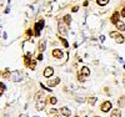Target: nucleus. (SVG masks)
<instances>
[{"instance_id": "a878e982", "label": "nucleus", "mask_w": 125, "mask_h": 117, "mask_svg": "<svg viewBox=\"0 0 125 117\" xmlns=\"http://www.w3.org/2000/svg\"><path fill=\"white\" fill-rule=\"evenodd\" d=\"M40 86H41V87H43L44 90H46V91H50V92H51V89H48L46 86H44V85H43V83H40Z\"/></svg>"}, {"instance_id": "ddd939ff", "label": "nucleus", "mask_w": 125, "mask_h": 117, "mask_svg": "<svg viewBox=\"0 0 125 117\" xmlns=\"http://www.w3.org/2000/svg\"><path fill=\"white\" fill-rule=\"evenodd\" d=\"M45 45H46V42H45V41H41V42H40V44H39V52H43V51L46 49Z\"/></svg>"}, {"instance_id": "9b49d317", "label": "nucleus", "mask_w": 125, "mask_h": 117, "mask_svg": "<svg viewBox=\"0 0 125 117\" xmlns=\"http://www.w3.org/2000/svg\"><path fill=\"white\" fill-rule=\"evenodd\" d=\"M115 26H116V29L119 31H124L125 30V23L124 21H118V23L115 24Z\"/></svg>"}, {"instance_id": "412c9836", "label": "nucleus", "mask_w": 125, "mask_h": 117, "mask_svg": "<svg viewBox=\"0 0 125 117\" xmlns=\"http://www.w3.org/2000/svg\"><path fill=\"white\" fill-rule=\"evenodd\" d=\"M124 102H125V96H121V99L118 100V103H119L120 107H123V106H124Z\"/></svg>"}, {"instance_id": "a211bd4d", "label": "nucleus", "mask_w": 125, "mask_h": 117, "mask_svg": "<svg viewBox=\"0 0 125 117\" xmlns=\"http://www.w3.org/2000/svg\"><path fill=\"white\" fill-rule=\"evenodd\" d=\"M96 3H98V5H100V6H105V5L109 3V0H96Z\"/></svg>"}, {"instance_id": "6e6552de", "label": "nucleus", "mask_w": 125, "mask_h": 117, "mask_svg": "<svg viewBox=\"0 0 125 117\" xmlns=\"http://www.w3.org/2000/svg\"><path fill=\"white\" fill-rule=\"evenodd\" d=\"M110 117H121V111H120V108L111 110V112H110Z\"/></svg>"}, {"instance_id": "dca6fc26", "label": "nucleus", "mask_w": 125, "mask_h": 117, "mask_svg": "<svg viewBox=\"0 0 125 117\" xmlns=\"http://www.w3.org/2000/svg\"><path fill=\"white\" fill-rule=\"evenodd\" d=\"M115 41L118 42V44H121V42H124V41H125V36L120 34V35H119V36H118V37L115 39Z\"/></svg>"}, {"instance_id": "423d86ee", "label": "nucleus", "mask_w": 125, "mask_h": 117, "mask_svg": "<svg viewBox=\"0 0 125 117\" xmlns=\"http://www.w3.org/2000/svg\"><path fill=\"white\" fill-rule=\"evenodd\" d=\"M60 115L65 116V117H70V110L66 107V106H62V107L60 108Z\"/></svg>"}, {"instance_id": "72a5a7b5", "label": "nucleus", "mask_w": 125, "mask_h": 117, "mask_svg": "<svg viewBox=\"0 0 125 117\" xmlns=\"http://www.w3.org/2000/svg\"><path fill=\"white\" fill-rule=\"evenodd\" d=\"M76 117H79V116H76Z\"/></svg>"}, {"instance_id": "4be33fe9", "label": "nucleus", "mask_w": 125, "mask_h": 117, "mask_svg": "<svg viewBox=\"0 0 125 117\" xmlns=\"http://www.w3.org/2000/svg\"><path fill=\"white\" fill-rule=\"evenodd\" d=\"M60 40H61V42H62V45H64L65 47H69V42H68V41H66V40H65L64 37H61Z\"/></svg>"}, {"instance_id": "b1692460", "label": "nucleus", "mask_w": 125, "mask_h": 117, "mask_svg": "<svg viewBox=\"0 0 125 117\" xmlns=\"http://www.w3.org/2000/svg\"><path fill=\"white\" fill-rule=\"evenodd\" d=\"M38 61H43V59H44V56H43V54H41V52H39V55H38Z\"/></svg>"}, {"instance_id": "1a4fd4ad", "label": "nucleus", "mask_w": 125, "mask_h": 117, "mask_svg": "<svg viewBox=\"0 0 125 117\" xmlns=\"http://www.w3.org/2000/svg\"><path fill=\"white\" fill-rule=\"evenodd\" d=\"M81 76H85V77L90 76V70H89L88 66H83L81 67Z\"/></svg>"}, {"instance_id": "20e7f679", "label": "nucleus", "mask_w": 125, "mask_h": 117, "mask_svg": "<svg viewBox=\"0 0 125 117\" xmlns=\"http://www.w3.org/2000/svg\"><path fill=\"white\" fill-rule=\"evenodd\" d=\"M59 83H60V77H55V79H49V80H48V86H50V87L58 86Z\"/></svg>"}, {"instance_id": "c756f323", "label": "nucleus", "mask_w": 125, "mask_h": 117, "mask_svg": "<svg viewBox=\"0 0 125 117\" xmlns=\"http://www.w3.org/2000/svg\"><path fill=\"white\" fill-rule=\"evenodd\" d=\"M28 35H30V36H33V31H31V30H28Z\"/></svg>"}, {"instance_id": "f257e3e1", "label": "nucleus", "mask_w": 125, "mask_h": 117, "mask_svg": "<svg viewBox=\"0 0 125 117\" xmlns=\"http://www.w3.org/2000/svg\"><path fill=\"white\" fill-rule=\"evenodd\" d=\"M111 107H113V103H111L110 101H105V102H103V103H101L100 110H101V112L106 113V112H110Z\"/></svg>"}, {"instance_id": "f8f14e48", "label": "nucleus", "mask_w": 125, "mask_h": 117, "mask_svg": "<svg viewBox=\"0 0 125 117\" xmlns=\"http://www.w3.org/2000/svg\"><path fill=\"white\" fill-rule=\"evenodd\" d=\"M48 102H49L50 105H56L58 99H56V97H54V96H49V97H48Z\"/></svg>"}, {"instance_id": "7ed1b4c3", "label": "nucleus", "mask_w": 125, "mask_h": 117, "mask_svg": "<svg viewBox=\"0 0 125 117\" xmlns=\"http://www.w3.org/2000/svg\"><path fill=\"white\" fill-rule=\"evenodd\" d=\"M43 75H44V77H46V79L49 80L51 76L54 75V69L51 67V66H48V67L44 70V73H43Z\"/></svg>"}, {"instance_id": "cd10ccee", "label": "nucleus", "mask_w": 125, "mask_h": 117, "mask_svg": "<svg viewBox=\"0 0 125 117\" xmlns=\"http://www.w3.org/2000/svg\"><path fill=\"white\" fill-rule=\"evenodd\" d=\"M0 89H1V90H5V85H4L3 82H0Z\"/></svg>"}, {"instance_id": "c85d7f7f", "label": "nucleus", "mask_w": 125, "mask_h": 117, "mask_svg": "<svg viewBox=\"0 0 125 117\" xmlns=\"http://www.w3.org/2000/svg\"><path fill=\"white\" fill-rule=\"evenodd\" d=\"M78 10H79V8L78 6H74V8H73V13H76Z\"/></svg>"}, {"instance_id": "0eeeda50", "label": "nucleus", "mask_w": 125, "mask_h": 117, "mask_svg": "<svg viewBox=\"0 0 125 117\" xmlns=\"http://www.w3.org/2000/svg\"><path fill=\"white\" fill-rule=\"evenodd\" d=\"M51 54H53V56L55 57V59H61L62 57V51L60 50V49H55V50H53V52H51Z\"/></svg>"}, {"instance_id": "393cba45", "label": "nucleus", "mask_w": 125, "mask_h": 117, "mask_svg": "<svg viewBox=\"0 0 125 117\" xmlns=\"http://www.w3.org/2000/svg\"><path fill=\"white\" fill-rule=\"evenodd\" d=\"M120 15H121L123 18H125V6L121 9V13H120Z\"/></svg>"}, {"instance_id": "aec40b11", "label": "nucleus", "mask_w": 125, "mask_h": 117, "mask_svg": "<svg viewBox=\"0 0 125 117\" xmlns=\"http://www.w3.org/2000/svg\"><path fill=\"white\" fill-rule=\"evenodd\" d=\"M3 75V77L4 79H8V77H10V72H9V69H5V71L1 73Z\"/></svg>"}, {"instance_id": "bb28decb", "label": "nucleus", "mask_w": 125, "mask_h": 117, "mask_svg": "<svg viewBox=\"0 0 125 117\" xmlns=\"http://www.w3.org/2000/svg\"><path fill=\"white\" fill-rule=\"evenodd\" d=\"M56 112H58V110H55V108H51V110L49 111V115H50V113H53V115H54V113H56Z\"/></svg>"}, {"instance_id": "6ab92c4d", "label": "nucleus", "mask_w": 125, "mask_h": 117, "mask_svg": "<svg viewBox=\"0 0 125 117\" xmlns=\"http://www.w3.org/2000/svg\"><path fill=\"white\" fill-rule=\"evenodd\" d=\"M119 35L120 34L118 33V31H110V37H113V39H116Z\"/></svg>"}, {"instance_id": "7c9ffc66", "label": "nucleus", "mask_w": 125, "mask_h": 117, "mask_svg": "<svg viewBox=\"0 0 125 117\" xmlns=\"http://www.w3.org/2000/svg\"><path fill=\"white\" fill-rule=\"evenodd\" d=\"M3 93H4V90L0 89V96H3Z\"/></svg>"}, {"instance_id": "2f4dec72", "label": "nucleus", "mask_w": 125, "mask_h": 117, "mask_svg": "<svg viewBox=\"0 0 125 117\" xmlns=\"http://www.w3.org/2000/svg\"><path fill=\"white\" fill-rule=\"evenodd\" d=\"M54 117H61V116H58V115H56V116H54Z\"/></svg>"}, {"instance_id": "f03ea898", "label": "nucleus", "mask_w": 125, "mask_h": 117, "mask_svg": "<svg viewBox=\"0 0 125 117\" xmlns=\"http://www.w3.org/2000/svg\"><path fill=\"white\" fill-rule=\"evenodd\" d=\"M66 24L64 23H59V26H58V30H59V33L61 36H66L68 35V30H66Z\"/></svg>"}, {"instance_id": "4468645a", "label": "nucleus", "mask_w": 125, "mask_h": 117, "mask_svg": "<svg viewBox=\"0 0 125 117\" xmlns=\"http://www.w3.org/2000/svg\"><path fill=\"white\" fill-rule=\"evenodd\" d=\"M40 31H41V26L39 25V23L35 24V36H40Z\"/></svg>"}, {"instance_id": "5701e85b", "label": "nucleus", "mask_w": 125, "mask_h": 117, "mask_svg": "<svg viewBox=\"0 0 125 117\" xmlns=\"http://www.w3.org/2000/svg\"><path fill=\"white\" fill-rule=\"evenodd\" d=\"M35 65H36L35 61H31V62H30V65H29V69H31V70H35Z\"/></svg>"}, {"instance_id": "473e14b6", "label": "nucleus", "mask_w": 125, "mask_h": 117, "mask_svg": "<svg viewBox=\"0 0 125 117\" xmlns=\"http://www.w3.org/2000/svg\"><path fill=\"white\" fill-rule=\"evenodd\" d=\"M95 117H99V116H95Z\"/></svg>"}, {"instance_id": "f704fd0d", "label": "nucleus", "mask_w": 125, "mask_h": 117, "mask_svg": "<svg viewBox=\"0 0 125 117\" xmlns=\"http://www.w3.org/2000/svg\"><path fill=\"white\" fill-rule=\"evenodd\" d=\"M85 117H86V116H85Z\"/></svg>"}, {"instance_id": "f3484780", "label": "nucleus", "mask_w": 125, "mask_h": 117, "mask_svg": "<svg viewBox=\"0 0 125 117\" xmlns=\"http://www.w3.org/2000/svg\"><path fill=\"white\" fill-rule=\"evenodd\" d=\"M64 23L66 25H70V23H71V16L70 15H65L64 16Z\"/></svg>"}, {"instance_id": "39448f33", "label": "nucleus", "mask_w": 125, "mask_h": 117, "mask_svg": "<svg viewBox=\"0 0 125 117\" xmlns=\"http://www.w3.org/2000/svg\"><path fill=\"white\" fill-rule=\"evenodd\" d=\"M120 13H118V11H115V13H114L113 14V16H111V19H110V21H111V23L114 24V25H115L116 23H118V21H120L119 19H120Z\"/></svg>"}, {"instance_id": "2eb2a0df", "label": "nucleus", "mask_w": 125, "mask_h": 117, "mask_svg": "<svg viewBox=\"0 0 125 117\" xmlns=\"http://www.w3.org/2000/svg\"><path fill=\"white\" fill-rule=\"evenodd\" d=\"M96 100H98V99L94 96V97H89L86 101H88V103H89L90 106H94V105H95V102H96Z\"/></svg>"}, {"instance_id": "9d476101", "label": "nucleus", "mask_w": 125, "mask_h": 117, "mask_svg": "<svg viewBox=\"0 0 125 117\" xmlns=\"http://www.w3.org/2000/svg\"><path fill=\"white\" fill-rule=\"evenodd\" d=\"M35 108H36L38 111H43V110L45 108V102H44V101H38Z\"/></svg>"}]
</instances>
